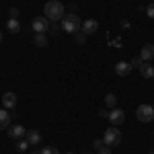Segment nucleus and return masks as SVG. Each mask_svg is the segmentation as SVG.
<instances>
[{
	"label": "nucleus",
	"instance_id": "1",
	"mask_svg": "<svg viewBox=\"0 0 154 154\" xmlns=\"http://www.w3.org/2000/svg\"><path fill=\"white\" fill-rule=\"evenodd\" d=\"M43 12H45V17H48L51 23H60L66 14H64V4L60 2V0H49L48 4L43 6Z\"/></svg>",
	"mask_w": 154,
	"mask_h": 154
},
{
	"label": "nucleus",
	"instance_id": "2",
	"mask_svg": "<svg viewBox=\"0 0 154 154\" xmlns=\"http://www.w3.org/2000/svg\"><path fill=\"white\" fill-rule=\"evenodd\" d=\"M80 27H82V21H80V17L76 14V12H70V14H66L64 19H62V31L64 33H78L80 31Z\"/></svg>",
	"mask_w": 154,
	"mask_h": 154
},
{
	"label": "nucleus",
	"instance_id": "3",
	"mask_svg": "<svg viewBox=\"0 0 154 154\" xmlns=\"http://www.w3.org/2000/svg\"><path fill=\"white\" fill-rule=\"evenodd\" d=\"M136 117H138V121H142V123H150L154 119V107L152 105H138V109H136Z\"/></svg>",
	"mask_w": 154,
	"mask_h": 154
},
{
	"label": "nucleus",
	"instance_id": "4",
	"mask_svg": "<svg viewBox=\"0 0 154 154\" xmlns=\"http://www.w3.org/2000/svg\"><path fill=\"white\" fill-rule=\"evenodd\" d=\"M103 140H105V146H119L121 144V131H119V128H109V130H105Z\"/></svg>",
	"mask_w": 154,
	"mask_h": 154
},
{
	"label": "nucleus",
	"instance_id": "5",
	"mask_svg": "<svg viewBox=\"0 0 154 154\" xmlns=\"http://www.w3.org/2000/svg\"><path fill=\"white\" fill-rule=\"evenodd\" d=\"M49 23H51V21H49L45 14H43V17H35V19L31 21V29H33L35 33H48Z\"/></svg>",
	"mask_w": 154,
	"mask_h": 154
},
{
	"label": "nucleus",
	"instance_id": "6",
	"mask_svg": "<svg viewBox=\"0 0 154 154\" xmlns=\"http://www.w3.org/2000/svg\"><path fill=\"white\" fill-rule=\"evenodd\" d=\"M107 119L111 121V125H113V128H119V125L125 121V113H123L121 109H117V107H115V109H111V111H109Z\"/></svg>",
	"mask_w": 154,
	"mask_h": 154
},
{
	"label": "nucleus",
	"instance_id": "7",
	"mask_svg": "<svg viewBox=\"0 0 154 154\" xmlns=\"http://www.w3.org/2000/svg\"><path fill=\"white\" fill-rule=\"evenodd\" d=\"M97 29H99V23H97L95 19H86V21H82V27H80V31H82L84 35H95Z\"/></svg>",
	"mask_w": 154,
	"mask_h": 154
},
{
	"label": "nucleus",
	"instance_id": "8",
	"mask_svg": "<svg viewBox=\"0 0 154 154\" xmlns=\"http://www.w3.org/2000/svg\"><path fill=\"white\" fill-rule=\"evenodd\" d=\"M131 70H134V68H131L130 62H117V64H115V74H117V76H121V78L130 76Z\"/></svg>",
	"mask_w": 154,
	"mask_h": 154
},
{
	"label": "nucleus",
	"instance_id": "9",
	"mask_svg": "<svg viewBox=\"0 0 154 154\" xmlns=\"http://www.w3.org/2000/svg\"><path fill=\"white\" fill-rule=\"evenodd\" d=\"M2 105H4V109H14L17 107V95L14 93H4L2 95Z\"/></svg>",
	"mask_w": 154,
	"mask_h": 154
},
{
	"label": "nucleus",
	"instance_id": "10",
	"mask_svg": "<svg viewBox=\"0 0 154 154\" xmlns=\"http://www.w3.org/2000/svg\"><path fill=\"white\" fill-rule=\"evenodd\" d=\"M140 58H142V62H150V60H154V45H152V43H146V45H142Z\"/></svg>",
	"mask_w": 154,
	"mask_h": 154
},
{
	"label": "nucleus",
	"instance_id": "11",
	"mask_svg": "<svg viewBox=\"0 0 154 154\" xmlns=\"http://www.w3.org/2000/svg\"><path fill=\"white\" fill-rule=\"evenodd\" d=\"M25 134H27V130H25L23 125H11L8 128V136H11L12 140H21Z\"/></svg>",
	"mask_w": 154,
	"mask_h": 154
},
{
	"label": "nucleus",
	"instance_id": "12",
	"mask_svg": "<svg viewBox=\"0 0 154 154\" xmlns=\"http://www.w3.org/2000/svg\"><path fill=\"white\" fill-rule=\"evenodd\" d=\"M140 74H142L144 78H154V66L150 62H142V66H140Z\"/></svg>",
	"mask_w": 154,
	"mask_h": 154
},
{
	"label": "nucleus",
	"instance_id": "13",
	"mask_svg": "<svg viewBox=\"0 0 154 154\" xmlns=\"http://www.w3.org/2000/svg\"><path fill=\"white\" fill-rule=\"evenodd\" d=\"M27 142L31 144V146L41 144V134H39L37 130H29V131H27Z\"/></svg>",
	"mask_w": 154,
	"mask_h": 154
},
{
	"label": "nucleus",
	"instance_id": "14",
	"mask_svg": "<svg viewBox=\"0 0 154 154\" xmlns=\"http://www.w3.org/2000/svg\"><path fill=\"white\" fill-rule=\"evenodd\" d=\"M11 128V113L8 109H0V130Z\"/></svg>",
	"mask_w": 154,
	"mask_h": 154
},
{
	"label": "nucleus",
	"instance_id": "15",
	"mask_svg": "<svg viewBox=\"0 0 154 154\" xmlns=\"http://www.w3.org/2000/svg\"><path fill=\"white\" fill-rule=\"evenodd\" d=\"M6 29H8V33H19L23 27L19 23V19H8V23H6Z\"/></svg>",
	"mask_w": 154,
	"mask_h": 154
},
{
	"label": "nucleus",
	"instance_id": "16",
	"mask_svg": "<svg viewBox=\"0 0 154 154\" xmlns=\"http://www.w3.org/2000/svg\"><path fill=\"white\" fill-rule=\"evenodd\" d=\"M33 43H35L37 48H45V45H48V35H45V33H35Z\"/></svg>",
	"mask_w": 154,
	"mask_h": 154
},
{
	"label": "nucleus",
	"instance_id": "17",
	"mask_svg": "<svg viewBox=\"0 0 154 154\" xmlns=\"http://www.w3.org/2000/svg\"><path fill=\"white\" fill-rule=\"evenodd\" d=\"M105 105L111 107V109H115V105H117V97L111 95V93H109V95H105Z\"/></svg>",
	"mask_w": 154,
	"mask_h": 154
},
{
	"label": "nucleus",
	"instance_id": "18",
	"mask_svg": "<svg viewBox=\"0 0 154 154\" xmlns=\"http://www.w3.org/2000/svg\"><path fill=\"white\" fill-rule=\"evenodd\" d=\"M48 31L51 33V35H58V33H62V25H58V23H49Z\"/></svg>",
	"mask_w": 154,
	"mask_h": 154
},
{
	"label": "nucleus",
	"instance_id": "19",
	"mask_svg": "<svg viewBox=\"0 0 154 154\" xmlns=\"http://www.w3.org/2000/svg\"><path fill=\"white\" fill-rule=\"evenodd\" d=\"M29 146H31V144L27 142V140H23V138H21V140L17 142V150H19V152H25V150H27Z\"/></svg>",
	"mask_w": 154,
	"mask_h": 154
},
{
	"label": "nucleus",
	"instance_id": "20",
	"mask_svg": "<svg viewBox=\"0 0 154 154\" xmlns=\"http://www.w3.org/2000/svg\"><path fill=\"white\" fill-rule=\"evenodd\" d=\"M93 148H95L97 152H101V150L105 148V140H103V138H101V140H95V142H93Z\"/></svg>",
	"mask_w": 154,
	"mask_h": 154
},
{
	"label": "nucleus",
	"instance_id": "21",
	"mask_svg": "<svg viewBox=\"0 0 154 154\" xmlns=\"http://www.w3.org/2000/svg\"><path fill=\"white\" fill-rule=\"evenodd\" d=\"M74 39H76V43H84V39H86V35H84L82 31H78V33H74Z\"/></svg>",
	"mask_w": 154,
	"mask_h": 154
},
{
	"label": "nucleus",
	"instance_id": "22",
	"mask_svg": "<svg viewBox=\"0 0 154 154\" xmlns=\"http://www.w3.org/2000/svg\"><path fill=\"white\" fill-rule=\"evenodd\" d=\"M131 68H140V66H142V58H138V56H136V58H131Z\"/></svg>",
	"mask_w": 154,
	"mask_h": 154
},
{
	"label": "nucleus",
	"instance_id": "23",
	"mask_svg": "<svg viewBox=\"0 0 154 154\" xmlns=\"http://www.w3.org/2000/svg\"><path fill=\"white\" fill-rule=\"evenodd\" d=\"M41 154H60V152L54 148V146H45V148L41 150Z\"/></svg>",
	"mask_w": 154,
	"mask_h": 154
},
{
	"label": "nucleus",
	"instance_id": "24",
	"mask_svg": "<svg viewBox=\"0 0 154 154\" xmlns=\"http://www.w3.org/2000/svg\"><path fill=\"white\" fill-rule=\"evenodd\" d=\"M8 14H11V19H19V14H21V11H19L17 6H12L11 11H8Z\"/></svg>",
	"mask_w": 154,
	"mask_h": 154
},
{
	"label": "nucleus",
	"instance_id": "25",
	"mask_svg": "<svg viewBox=\"0 0 154 154\" xmlns=\"http://www.w3.org/2000/svg\"><path fill=\"white\" fill-rule=\"evenodd\" d=\"M146 14H148L150 19H154V2H150V4L146 6Z\"/></svg>",
	"mask_w": 154,
	"mask_h": 154
},
{
	"label": "nucleus",
	"instance_id": "26",
	"mask_svg": "<svg viewBox=\"0 0 154 154\" xmlns=\"http://www.w3.org/2000/svg\"><path fill=\"white\" fill-rule=\"evenodd\" d=\"M99 154H111V150H107V148H103V150H101Z\"/></svg>",
	"mask_w": 154,
	"mask_h": 154
},
{
	"label": "nucleus",
	"instance_id": "27",
	"mask_svg": "<svg viewBox=\"0 0 154 154\" xmlns=\"http://www.w3.org/2000/svg\"><path fill=\"white\" fill-rule=\"evenodd\" d=\"M31 154H41V152H31Z\"/></svg>",
	"mask_w": 154,
	"mask_h": 154
},
{
	"label": "nucleus",
	"instance_id": "28",
	"mask_svg": "<svg viewBox=\"0 0 154 154\" xmlns=\"http://www.w3.org/2000/svg\"><path fill=\"white\" fill-rule=\"evenodd\" d=\"M0 41H2V33H0Z\"/></svg>",
	"mask_w": 154,
	"mask_h": 154
},
{
	"label": "nucleus",
	"instance_id": "29",
	"mask_svg": "<svg viewBox=\"0 0 154 154\" xmlns=\"http://www.w3.org/2000/svg\"><path fill=\"white\" fill-rule=\"evenodd\" d=\"M66 154H74V152H66Z\"/></svg>",
	"mask_w": 154,
	"mask_h": 154
},
{
	"label": "nucleus",
	"instance_id": "30",
	"mask_svg": "<svg viewBox=\"0 0 154 154\" xmlns=\"http://www.w3.org/2000/svg\"><path fill=\"white\" fill-rule=\"evenodd\" d=\"M150 154H154V152H150Z\"/></svg>",
	"mask_w": 154,
	"mask_h": 154
},
{
	"label": "nucleus",
	"instance_id": "31",
	"mask_svg": "<svg viewBox=\"0 0 154 154\" xmlns=\"http://www.w3.org/2000/svg\"><path fill=\"white\" fill-rule=\"evenodd\" d=\"M86 154H88V152H86Z\"/></svg>",
	"mask_w": 154,
	"mask_h": 154
}]
</instances>
